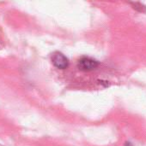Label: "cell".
I'll return each instance as SVG.
<instances>
[{
	"instance_id": "3957f363",
	"label": "cell",
	"mask_w": 146,
	"mask_h": 146,
	"mask_svg": "<svg viewBox=\"0 0 146 146\" xmlns=\"http://www.w3.org/2000/svg\"><path fill=\"white\" fill-rule=\"evenodd\" d=\"M126 146H133L131 143H126Z\"/></svg>"
},
{
	"instance_id": "6da1fadb",
	"label": "cell",
	"mask_w": 146,
	"mask_h": 146,
	"mask_svg": "<svg viewBox=\"0 0 146 146\" xmlns=\"http://www.w3.org/2000/svg\"><path fill=\"white\" fill-rule=\"evenodd\" d=\"M99 65V62L90 57H83L78 62V68L82 71H91L96 69Z\"/></svg>"
},
{
	"instance_id": "7a4b0ae2",
	"label": "cell",
	"mask_w": 146,
	"mask_h": 146,
	"mask_svg": "<svg viewBox=\"0 0 146 146\" xmlns=\"http://www.w3.org/2000/svg\"><path fill=\"white\" fill-rule=\"evenodd\" d=\"M52 64L59 69H65L69 65L68 58L60 52H55L52 55Z\"/></svg>"
}]
</instances>
